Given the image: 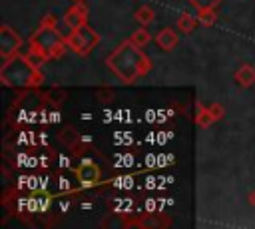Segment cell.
I'll return each instance as SVG.
<instances>
[{"instance_id": "cell-6", "label": "cell", "mask_w": 255, "mask_h": 229, "mask_svg": "<svg viewBox=\"0 0 255 229\" xmlns=\"http://www.w3.org/2000/svg\"><path fill=\"white\" fill-rule=\"evenodd\" d=\"M76 177H78V183H80L82 187H92V185H96V183L100 181L102 171H100V167H98L94 161H84V163L76 169Z\"/></svg>"}, {"instance_id": "cell-19", "label": "cell", "mask_w": 255, "mask_h": 229, "mask_svg": "<svg viewBox=\"0 0 255 229\" xmlns=\"http://www.w3.org/2000/svg\"><path fill=\"white\" fill-rule=\"evenodd\" d=\"M98 98H100L102 102H110V100H114V92L108 90V88H102V90L98 92Z\"/></svg>"}, {"instance_id": "cell-1", "label": "cell", "mask_w": 255, "mask_h": 229, "mask_svg": "<svg viewBox=\"0 0 255 229\" xmlns=\"http://www.w3.org/2000/svg\"><path fill=\"white\" fill-rule=\"evenodd\" d=\"M106 66L124 84H135L137 80H141L151 72L149 56L143 52V48H137L129 40H124L112 54H108Z\"/></svg>"}, {"instance_id": "cell-17", "label": "cell", "mask_w": 255, "mask_h": 229, "mask_svg": "<svg viewBox=\"0 0 255 229\" xmlns=\"http://www.w3.org/2000/svg\"><path fill=\"white\" fill-rule=\"evenodd\" d=\"M64 100H66V92H64V90H58V88H56V90H52V92L48 94V102H50V104H56V106H58V104H62Z\"/></svg>"}, {"instance_id": "cell-2", "label": "cell", "mask_w": 255, "mask_h": 229, "mask_svg": "<svg viewBox=\"0 0 255 229\" xmlns=\"http://www.w3.org/2000/svg\"><path fill=\"white\" fill-rule=\"evenodd\" d=\"M68 48V42H66V36L58 30V24H56V16H46L40 26L36 28V32L30 36L28 40V56L36 62V64H42V62H50V60H58L64 50Z\"/></svg>"}, {"instance_id": "cell-18", "label": "cell", "mask_w": 255, "mask_h": 229, "mask_svg": "<svg viewBox=\"0 0 255 229\" xmlns=\"http://www.w3.org/2000/svg\"><path fill=\"white\" fill-rule=\"evenodd\" d=\"M209 112H211V115H213L215 121L223 119V115H225V110H223L221 104H211V106H209Z\"/></svg>"}, {"instance_id": "cell-15", "label": "cell", "mask_w": 255, "mask_h": 229, "mask_svg": "<svg viewBox=\"0 0 255 229\" xmlns=\"http://www.w3.org/2000/svg\"><path fill=\"white\" fill-rule=\"evenodd\" d=\"M197 20L201 26H213L217 20V10L215 8H205V10H197Z\"/></svg>"}, {"instance_id": "cell-13", "label": "cell", "mask_w": 255, "mask_h": 229, "mask_svg": "<svg viewBox=\"0 0 255 229\" xmlns=\"http://www.w3.org/2000/svg\"><path fill=\"white\" fill-rule=\"evenodd\" d=\"M129 42H131V44H135L137 48H145V46L151 42V34L141 26V28H137V30H133V32H131Z\"/></svg>"}, {"instance_id": "cell-21", "label": "cell", "mask_w": 255, "mask_h": 229, "mask_svg": "<svg viewBox=\"0 0 255 229\" xmlns=\"http://www.w3.org/2000/svg\"><path fill=\"white\" fill-rule=\"evenodd\" d=\"M74 2H82V0H74Z\"/></svg>"}, {"instance_id": "cell-9", "label": "cell", "mask_w": 255, "mask_h": 229, "mask_svg": "<svg viewBox=\"0 0 255 229\" xmlns=\"http://www.w3.org/2000/svg\"><path fill=\"white\" fill-rule=\"evenodd\" d=\"M233 80L235 84H239L241 88H251L255 84V68L251 64H243L235 70L233 74Z\"/></svg>"}, {"instance_id": "cell-10", "label": "cell", "mask_w": 255, "mask_h": 229, "mask_svg": "<svg viewBox=\"0 0 255 229\" xmlns=\"http://www.w3.org/2000/svg\"><path fill=\"white\" fill-rule=\"evenodd\" d=\"M213 121H215V119H213L209 108H205L203 104H197V106H195V123H197L199 127H207V125H211Z\"/></svg>"}, {"instance_id": "cell-20", "label": "cell", "mask_w": 255, "mask_h": 229, "mask_svg": "<svg viewBox=\"0 0 255 229\" xmlns=\"http://www.w3.org/2000/svg\"><path fill=\"white\" fill-rule=\"evenodd\" d=\"M247 199H249V205H251V207H255V189L249 193V197H247Z\"/></svg>"}, {"instance_id": "cell-12", "label": "cell", "mask_w": 255, "mask_h": 229, "mask_svg": "<svg viewBox=\"0 0 255 229\" xmlns=\"http://www.w3.org/2000/svg\"><path fill=\"white\" fill-rule=\"evenodd\" d=\"M197 24H199L197 16H191L189 12H183V14L177 18V28H179L181 32H185V34L193 32V28H195Z\"/></svg>"}, {"instance_id": "cell-16", "label": "cell", "mask_w": 255, "mask_h": 229, "mask_svg": "<svg viewBox=\"0 0 255 229\" xmlns=\"http://www.w3.org/2000/svg\"><path fill=\"white\" fill-rule=\"evenodd\" d=\"M195 10H205V8H215L217 10V6L223 2V0H187Z\"/></svg>"}, {"instance_id": "cell-5", "label": "cell", "mask_w": 255, "mask_h": 229, "mask_svg": "<svg viewBox=\"0 0 255 229\" xmlns=\"http://www.w3.org/2000/svg\"><path fill=\"white\" fill-rule=\"evenodd\" d=\"M22 44H24L22 36L12 26H8V24L0 26V56H2V60L16 54L22 48Z\"/></svg>"}, {"instance_id": "cell-8", "label": "cell", "mask_w": 255, "mask_h": 229, "mask_svg": "<svg viewBox=\"0 0 255 229\" xmlns=\"http://www.w3.org/2000/svg\"><path fill=\"white\" fill-rule=\"evenodd\" d=\"M153 42L157 44V48H161V50H165V52H171L173 48H177L179 36H177L171 28H161V30L155 34Z\"/></svg>"}, {"instance_id": "cell-11", "label": "cell", "mask_w": 255, "mask_h": 229, "mask_svg": "<svg viewBox=\"0 0 255 229\" xmlns=\"http://www.w3.org/2000/svg\"><path fill=\"white\" fill-rule=\"evenodd\" d=\"M133 18H135V22H137V24L147 26V24H151V22H153L155 12H153V8H151V6H139V8L135 10Z\"/></svg>"}, {"instance_id": "cell-14", "label": "cell", "mask_w": 255, "mask_h": 229, "mask_svg": "<svg viewBox=\"0 0 255 229\" xmlns=\"http://www.w3.org/2000/svg\"><path fill=\"white\" fill-rule=\"evenodd\" d=\"M58 137H60V141L64 143V145H68V147H74L78 141H80V133L72 127V125H68V127H64L60 133H58Z\"/></svg>"}, {"instance_id": "cell-4", "label": "cell", "mask_w": 255, "mask_h": 229, "mask_svg": "<svg viewBox=\"0 0 255 229\" xmlns=\"http://www.w3.org/2000/svg\"><path fill=\"white\" fill-rule=\"evenodd\" d=\"M66 42H68V48H70L74 54H78V56H88V54L100 44V34H98L92 26H88V22H86V24L74 28V30L66 36Z\"/></svg>"}, {"instance_id": "cell-3", "label": "cell", "mask_w": 255, "mask_h": 229, "mask_svg": "<svg viewBox=\"0 0 255 229\" xmlns=\"http://www.w3.org/2000/svg\"><path fill=\"white\" fill-rule=\"evenodd\" d=\"M44 76L40 64H36L28 54H12L0 66V84L12 90H32L42 84Z\"/></svg>"}, {"instance_id": "cell-7", "label": "cell", "mask_w": 255, "mask_h": 229, "mask_svg": "<svg viewBox=\"0 0 255 229\" xmlns=\"http://www.w3.org/2000/svg\"><path fill=\"white\" fill-rule=\"evenodd\" d=\"M86 22H88V6L84 4V0H82V2H76V4H74L72 8H68V12L64 14V24H66L70 30H74V28L86 24Z\"/></svg>"}]
</instances>
